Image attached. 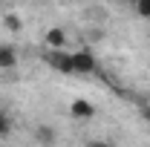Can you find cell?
Here are the masks:
<instances>
[{"mask_svg": "<svg viewBox=\"0 0 150 147\" xmlns=\"http://www.w3.org/2000/svg\"><path fill=\"white\" fill-rule=\"evenodd\" d=\"M9 127H12V124H9V118H6V112H0V139H3V136L9 133Z\"/></svg>", "mask_w": 150, "mask_h": 147, "instance_id": "9", "label": "cell"}, {"mask_svg": "<svg viewBox=\"0 0 150 147\" xmlns=\"http://www.w3.org/2000/svg\"><path fill=\"white\" fill-rule=\"evenodd\" d=\"M18 66V52L12 46H0V69H15Z\"/></svg>", "mask_w": 150, "mask_h": 147, "instance_id": "6", "label": "cell"}, {"mask_svg": "<svg viewBox=\"0 0 150 147\" xmlns=\"http://www.w3.org/2000/svg\"><path fill=\"white\" fill-rule=\"evenodd\" d=\"M136 12H139L142 18H150V0H139V3H136Z\"/></svg>", "mask_w": 150, "mask_h": 147, "instance_id": "8", "label": "cell"}, {"mask_svg": "<svg viewBox=\"0 0 150 147\" xmlns=\"http://www.w3.org/2000/svg\"><path fill=\"white\" fill-rule=\"evenodd\" d=\"M35 139H38V144H40V147H52V144H55V139H58V133L49 127V124H40V127L35 130Z\"/></svg>", "mask_w": 150, "mask_h": 147, "instance_id": "4", "label": "cell"}, {"mask_svg": "<svg viewBox=\"0 0 150 147\" xmlns=\"http://www.w3.org/2000/svg\"><path fill=\"white\" fill-rule=\"evenodd\" d=\"M90 147H115V144L107 141V139H98V141H90Z\"/></svg>", "mask_w": 150, "mask_h": 147, "instance_id": "10", "label": "cell"}, {"mask_svg": "<svg viewBox=\"0 0 150 147\" xmlns=\"http://www.w3.org/2000/svg\"><path fill=\"white\" fill-rule=\"evenodd\" d=\"M3 26L9 29V32H20V18L15 12H6V18H3Z\"/></svg>", "mask_w": 150, "mask_h": 147, "instance_id": "7", "label": "cell"}, {"mask_svg": "<svg viewBox=\"0 0 150 147\" xmlns=\"http://www.w3.org/2000/svg\"><path fill=\"white\" fill-rule=\"evenodd\" d=\"M69 112H72L75 118L87 121V118H93V115H95V107L90 104V101H84V98H75L72 104H69Z\"/></svg>", "mask_w": 150, "mask_h": 147, "instance_id": "3", "label": "cell"}, {"mask_svg": "<svg viewBox=\"0 0 150 147\" xmlns=\"http://www.w3.org/2000/svg\"><path fill=\"white\" fill-rule=\"evenodd\" d=\"M69 66L75 75H90L98 69V61L93 58L90 49H78V52H69Z\"/></svg>", "mask_w": 150, "mask_h": 147, "instance_id": "1", "label": "cell"}, {"mask_svg": "<svg viewBox=\"0 0 150 147\" xmlns=\"http://www.w3.org/2000/svg\"><path fill=\"white\" fill-rule=\"evenodd\" d=\"M43 43H46V49H64V43H67L64 29H49V32L43 35Z\"/></svg>", "mask_w": 150, "mask_h": 147, "instance_id": "5", "label": "cell"}, {"mask_svg": "<svg viewBox=\"0 0 150 147\" xmlns=\"http://www.w3.org/2000/svg\"><path fill=\"white\" fill-rule=\"evenodd\" d=\"M43 61H46L52 69H58V72L72 75V66H69V52H64V49H46V52H43Z\"/></svg>", "mask_w": 150, "mask_h": 147, "instance_id": "2", "label": "cell"}]
</instances>
